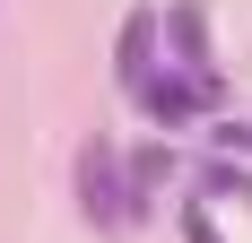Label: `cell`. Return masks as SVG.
<instances>
[{
  "instance_id": "cell-1",
  "label": "cell",
  "mask_w": 252,
  "mask_h": 243,
  "mask_svg": "<svg viewBox=\"0 0 252 243\" xmlns=\"http://www.w3.org/2000/svg\"><path fill=\"white\" fill-rule=\"evenodd\" d=\"M78 209H87V226H104V235L130 217V174H122V156H113L104 139L78 148Z\"/></svg>"
},
{
  "instance_id": "cell-2",
  "label": "cell",
  "mask_w": 252,
  "mask_h": 243,
  "mask_svg": "<svg viewBox=\"0 0 252 243\" xmlns=\"http://www.w3.org/2000/svg\"><path fill=\"white\" fill-rule=\"evenodd\" d=\"M209 96H218V78H200V70H157L148 87H139V104H148V122H165V130H183V122L200 113Z\"/></svg>"
},
{
  "instance_id": "cell-3",
  "label": "cell",
  "mask_w": 252,
  "mask_h": 243,
  "mask_svg": "<svg viewBox=\"0 0 252 243\" xmlns=\"http://www.w3.org/2000/svg\"><path fill=\"white\" fill-rule=\"evenodd\" d=\"M113 78H122L130 96L157 78V9H130L122 18V61H113Z\"/></svg>"
},
{
  "instance_id": "cell-4",
  "label": "cell",
  "mask_w": 252,
  "mask_h": 243,
  "mask_svg": "<svg viewBox=\"0 0 252 243\" xmlns=\"http://www.w3.org/2000/svg\"><path fill=\"white\" fill-rule=\"evenodd\" d=\"M165 35H174L183 70H200V78H209V26H200V9H191V0H174V9H165Z\"/></svg>"
},
{
  "instance_id": "cell-5",
  "label": "cell",
  "mask_w": 252,
  "mask_h": 243,
  "mask_svg": "<svg viewBox=\"0 0 252 243\" xmlns=\"http://www.w3.org/2000/svg\"><path fill=\"white\" fill-rule=\"evenodd\" d=\"M130 217H139V209H148L157 191H165V182H174V156H165V148H139V156H130Z\"/></svg>"
},
{
  "instance_id": "cell-6",
  "label": "cell",
  "mask_w": 252,
  "mask_h": 243,
  "mask_svg": "<svg viewBox=\"0 0 252 243\" xmlns=\"http://www.w3.org/2000/svg\"><path fill=\"white\" fill-rule=\"evenodd\" d=\"M209 200H244V209H252V182L235 165H209Z\"/></svg>"
},
{
  "instance_id": "cell-7",
  "label": "cell",
  "mask_w": 252,
  "mask_h": 243,
  "mask_svg": "<svg viewBox=\"0 0 252 243\" xmlns=\"http://www.w3.org/2000/svg\"><path fill=\"white\" fill-rule=\"evenodd\" d=\"M183 243H218V226H209V209H200V200L183 209Z\"/></svg>"
}]
</instances>
